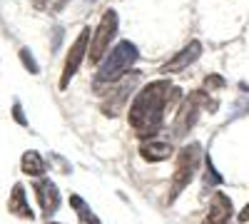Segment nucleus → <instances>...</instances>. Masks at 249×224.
Listing matches in <instances>:
<instances>
[{"label": "nucleus", "mask_w": 249, "mask_h": 224, "mask_svg": "<svg viewBox=\"0 0 249 224\" xmlns=\"http://www.w3.org/2000/svg\"><path fill=\"white\" fill-rule=\"evenodd\" d=\"M33 5H35L37 10H43L45 5H50V0H33Z\"/></svg>", "instance_id": "22"}, {"label": "nucleus", "mask_w": 249, "mask_h": 224, "mask_svg": "<svg viewBox=\"0 0 249 224\" xmlns=\"http://www.w3.org/2000/svg\"><path fill=\"white\" fill-rule=\"evenodd\" d=\"M224 85H227V83H224L222 75H214V72H212V75L204 77V90H222Z\"/></svg>", "instance_id": "17"}, {"label": "nucleus", "mask_w": 249, "mask_h": 224, "mask_svg": "<svg viewBox=\"0 0 249 224\" xmlns=\"http://www.w3.org/2000/svg\"><path fill=\"white\" fill-rule=\"evenodd\" d=\"M70 205H72V209H75V212H82V209H88L85 199H82V197H77V194H70Z\"/></svg>", "instance_id": "20"}, {"label": "nucleus", "mask_w": 249, "mask_h": 224, "mask_svg": "<svg viewBox=\"0 0 249 224\" xmlns=\"http://www.w3.org/2000/svg\"><path fill=\"white\" fill-rule=\"evenodd\" d=\"M13 117H15V122H18L20 127H25V125H28V120H25V112H23V105H20L18 100L13 103Z\"/></svg>", "instance_id": "18"}, {"label": "nucleus", "mask_w": 249, "mask_h": 224, "mask_svg": "<svg viewBox=\"0 0 249 224\" xmlns=\"http://www.w3.org/2000/svg\"><path fill=\"white\" fill-rule=\"evenodd\" d=\"M199 159H202V145L199 142H190V145H184L177 155V167L172 172V182H170V205L172 202L190 187V182L195 179L197 174V167H199Z\"/></svg>", "instance_id": "3"}, {"label": "nucleus", "mask_w": 249, "mask_h": 224, "mask_svg": "<svg viewBox=\"0 0 249 224\" xmlns=\"http://www.w3.org/2000/svg\"><path fill=\"white\" fill-rule=\"evenodd\" d=\"M199 112H202V107L195 103L190 95H187L184 103H179V107H177V115H175V122H172V135L175 137H184L187 132L197 125Z\"/></svg>", "instance_id": "8"}, {"label": "nucleus", "mask_w": 249, "mask_h": 224, "mask_svg": "<svg viewBox=\"0 0 249 224\" xmlns=\"http://www.w3.org/2000/svg\"><path fill=\"white\" fill-rule=\"evenodd\" d=\"M90 37H92L90 28H82V30L77 33V37H75V43L70 45L68 57H65V68H62V75H60V90H68L70 80L75 77V72H77V70H80V65H82V60L88 57Z\"/></svg>", "instance_id": "5"}, {"label": "nucleus", "mask_w": 249, "mask_h": 224, "mask_svg": "<svg viewBox=\"0 0 249 224\" xmlns=\"http://www.w3.org/2000/svg\"><path fill=\"white\" fill-rule=\"evenodd\" d=\"M20 60H23V65H25V70H28L30 75H37V72H40V68H37V63H35V57L30 55L28 48H20Z\"/></svg>", "instance_id": "16"}, {"label": "nucleus", "mask_w": 249, "mask_h": 224, "mask_svg": "<svg viewBox=\"0 0 249 224\" xmlns=\"http://www.w3.org/2000/svg\"><path fill=\"white\" fill-rule=\"evenodd\" d=\"M68 0H55V10H62V5H65Z\"/></svg>", "instance_id": "23"}, {"label": "nucleus", "mask_w": 249, "mask_h": 224, "mask_svg": "<svg viewBox=\"0 0 249 224\" xmlns=\"http://www.w3.org/2000/svg\"><path fill=\"white\" fill-rule=\"evenodd\" d=\"M212 185H222V177H219V172L214 170L212 159L207 157V167H204V187H212Z\"/></svg>", "instance_id": "15"}, {"label": "nucleus", "mask_w": 249, "mask_h": 224, "mask_svg": "<svg viewBox=\"0 0 249 224\" xmlns=\"http://www.w3.org/2000/svg\"><path fill=\"white\" fill-rule=\"evenodd\" d=\"M45 224H60V222H45Z\"/></svg>", "instance_id": "24"}, {"label": "nucleus", "mask_w": 249, "mask_h": 224, "mask_svg": "<svg viewBox=\"0 0 249 224\" xmlns=\"http://www.w3.org/2000/svg\"><path fill=\"white\" fill-rule=\"evenodd\" d=\"M232 219V199L224 192H214L210 202V212L204 217V224H227Z\"/></svg>", "instance_id": "10"}, {"label": "nucleus", "mask_w": 249, "mask_h": 224, "mask_svg": "<svg viewBox=\"0 0 249 224\" xmlns=\"http://www.w3.org/2000/svg\"><path fill=\"white\" fill-rule=\"evenodd\" d=\"M170 95H172V83L170 80H155V83L144 85L130 105L127 120L135 127L140 139H152L162 125H164V112L170 110Z\"/></svg>", "instance_id": "1"}, {"label": "nucleus", "mask_w": 249, "mask_h": 224, "mask_svg": "<svg viewBox=\"0 0 249 224\" xmlns=\"http://www.w3.org/2000/svg\"><path fill=\"white\" fill-rule=\"evenodd\" d=\"M8 212L20 217V219H33V209L28 207V202H25V187L20 185H13V192H10V199H8Z\"/></svg>", "instance_id": "12"}, {"label": "nucleus", "mask_w": 249, "mask_h": 224, "mask_svg": "<svg viewBox=\"0 0 249 224\" xmlns=\"http://www.w3.org/2000/svg\"><path fill=\"white\" fill-rule=\"evenodd\" d=\"M190 97L195 100L202 110H210V112L217 110V100L210 97V90H204V87H202V90H195V92H190Z\"/></svg>", "instance_id": "14"}, {"label": "nucleus", "mask_w": 249, "mask_h": 224, "mask_svg": "<svg viewBox=\"0 0 249 224\" xmlns=\"http://www.w3.org/2000/svg\"><path fill=\"white\" fill-rule=\"evenodd\" d=\"M140 57V50L135 43H130V40H120V43L107 50V55L100 60V68H97V75H95V92L102 95L105 90H110L120 77H124L130 72V68L137 63Z\"/></svg>", "instance_id": "2"}, {"label": "nucleus", "mask_w": 249, "mask_h": 224, "mask_svg": "<svg viewBox=\"0 0 249 224\" xmlns=\"http://www.w3.org/2000/svg\"><path fill=\"white\" fill-rule=\"evenodd\" d=\"M239 222H242V224H247V222H249V205L239 212Z\"/></svg>", "instance_id": "21"}, {"label": "nucleus", "mask_w": 249, "mask_h": 224, "mask_svg": "<svg viewBox=\"0 0 249 224\" xmlns=\"http://www.w3.org/2000/svg\"><path fill=\"white\" fill-rule=\"evenodd\" d=\"M90 3H95V0H90Z\"/></svg>", "instance_id": "25"}, {"label": "nucleus", "mask_w": 249, "mask_h": 224, "mask_svg": "<svg viewBox=\"0 0 249 224\" xmlns=\"http://www.w3.org/2000/svg\"><path fill=\"white\" fill-rule=\"evenodd\" d=\"M20 170H23V174H28V177H43L45 174V159L40 157V152L28 150V152H23V157H20Z\"/></svg>", "instance_id": "13"}, {"label": "nucleus", "mask_w": 249, "mask_h": 224, "mask_svg": "<svg viewBox=\"0 0 249 224\" xmlns=\"http://www.w3.org/2000/svg\"><path fill=\"white\" fill-rule=\"evenodd\" d=\"M77 217H80V224H102L90 209H82V212H77Z\"/></svg>", "instance_id": "19"}, {"label": "nucleus", "mask_w": 249, "mask_h": 224, "mask_svg": "<svg viewBox=\"0 0 249 224\" xmlns=\"http://www.w3.org/2000/svg\"><path fill=\"white\" fill-rule=\"evenodd\" d=\"M117 28H120L117 13H115L112 8L102 13L100 23H97V28H95L92 37H90V48H88V60H90V65H100V60L107 55V50H110V45H112V40H115V35H117Z\"/></svg>", "instance_id": "4"}, {"label": "nucleus", "mask_w": 249, "mask_h": 224, "mask_svg": "<svg viewBox=\"0 0 249 224\" xmlns=\"http://www.w3.org/2000/svg\"><path fill=\"white\" fill-rule=\"evenodd\" d=\"M202 43L199 40H190L177 55H172L167 63L162 65V72H179V70H184V68H190L192 63H197V60L202 57Z\"/></svg>", "instance_id": "9"}, {"label": "nucleus", "mask_w": 249, "mask_h": 224, "mask_svg": "<svg viewBox=\"0 0 249 224\" xmlns=\"http://www.w3.org/2000/svg\"><path fill=\"white\" fill-rule=\"evenodd\" d=\"M137 80H140V72H132V75L120 77L117 83L110 87L107 100L102 103V115H105V117H117V115L122 112L124 103H127L130 92L135 90V83H137Z\"/></svg>", "instance_id": "6"}, {"label": "nucleus", "mask_w": 249, "mask_h": 224, "mask_svg": "<svg viewBox=\"0 0 249 224\" xmlns=\"http://www.w3.org/2000/svg\"><path fill=\"white\" fill-rule=\"evenodd\" d=\"M33 190H35V197H37V205H40L43 217L45 219L53 217L60 209V190H57V185H55L50 177H37Z\"/></svg>", "instance_id": "7"}, {"label": "nucleus", "mask_w": 249, "mask_h": 224, "mask_svg": "<svg viewBox=\"0 0 249 224\" xmlns=\"http://www.w3.org/2000/svg\"><path fill=\"white\" fill-rule=\"evenodd\" d=\"M175 152V147L170 142H157V139H150V142H142L140 145V157L144 162H164L170 159Z\"/></svg>", "instance_id": "11"}]
</instances>
